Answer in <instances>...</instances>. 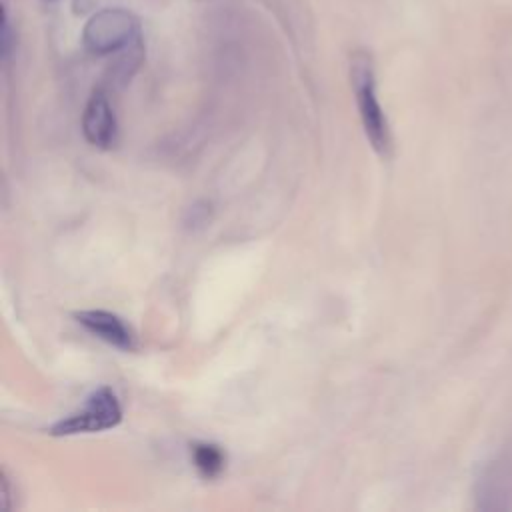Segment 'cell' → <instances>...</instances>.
<instances>
[{
    "label": "cell",
    "mask_w": 512,
    "mask_h": 512,
    "mask_svg": "<svg viewBox=\"0 0 512 512\" xmlns=\"http://www.w3.org/2000/svg\"><path fill=\"white\" fill-rule=\"evenodd\" d=\"M350 84H352L364 134L370 146L374 148V152L386 158L392 148V136H390L386 114L376 94L374 62L366 50H356L350 58Z\"/></svg>",
    "instance_id": "1"
},
{
    "label": "cell",
    "mask_w": 512,
    "mask_h": 512,
    "mask_svg": "<svg viewBox=\"0 0 512 512\" xmlns=\"http://www.w3.org/2000/svg\"><path fill=\"white\" fill-rule=\"evenodd\" d=\"M122 420V406L116 392L108 386L94 390L82 408L54 422L48 432L52 436H74V434H92L116 428Z\"/></svg>",
    "instance_id": "2"
},
{
    "label": "cell",
    "mask_w": 512,
    "mask_h": 512,
    "mask_svg": "<svg viewBox=\"0 0 512 512\" xmlns=\"http://www.w3.org/2000/svg\"><path fill=\"white\" fill-rule=\"evenodd\" d=\"M136 38H140L138 20L122 8H106L94 14L82 32L84 46L92 54H110L128 48Z\"/></svg>",
    "instance_id": "3"
},
{
    "label": "cell",
    "mask_w": 512,
    "mask_h": 512,
    "mask_svg": "<svg viewBox=\"0 0 512 512\" xmlns=\"http://www.w3.org/2000/svg\"><path fill=\"white\" fill-rule=\"evenodd\" d=\"M474 498L478 510H512V448H504L484 464L474 484Z\"/></svg>",
    "instance_id": "4"
},
{
    "label": "cell",
    "mask_w": 512,
    "mask_h": 512,
    "mask_svg": "<svg viewBox=\"0 0 512 512\" xmlns=\"http://www.w3.org/2000/svg\"><path fill=\"white\" fill-rule=\"evenodd\" d=\"M82 134L96 148H112L118 140V122L104 92H94L82 112Z\"/></svg>",
    "instance_id": "5"
},
{
    "label": "cell",
    "mask_w": 512,
    "mask_h": 512,
    "mask_svg": "<svg viewBox=\"0 0 512 512\" xmlns=\"http://www.w3.org/2000/svg\"><path fill=\"white\" fill-rule=\"evenodd\" d=\"M76 322L82 324L92 336L100 338L102 342L124 350V352H132L136 350L138 342H136V334L132 332V328L114 312L108 310H82L74 314Z\"/></svg>",
    "instance_id": "6"
},
{
    "label": "cell",
    "mask_w": 512,
    "mask_h": 512,
    "mask_svg": "<svg viewBox=\"0 0 512 512\" xmlns=\"http://www.w3.org/2000/svg\"><path fill=\"white\" fill-rule=\"evenodd\" d=\"M192 462L200 476L216 478L226 468V452L212 442H198L192 446Z\"/></svg>",
    "instance_id": "7"
},
{
    "label": "cell",
    "mask_w": 512,
    "mask_h": 512,
    "mask_svg": "<svg viewBox=\"0 0 512 512\" xmlns=\"http://www.w3.org/2000/svg\"><path fill=\"white\" fill-rule=\"evenodd\" d=\"M210 220V204L200 200V202H194L188 210H186V218H184V224L188 228H198V226H204L206 222Z\"/></svg>",
    "instance_id": "8"
},
{
    "label": "cell",
    "mask_w": 512,
    "mask_h": 512,
    "mask_svg": "<svg viewBox=\"0 0 512 512\" xmlns=\"http://www.w3.org/2000/svg\"><path fill=\"white\" fill-rule=\"evenodd\" d=\"M0 44H2V58L8 60L10 50H12V38H10V22H8V10L6 6H2V36H0Z\"/></svg>",
    "instance_id": "9"
}]
</instances>
